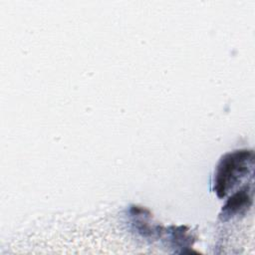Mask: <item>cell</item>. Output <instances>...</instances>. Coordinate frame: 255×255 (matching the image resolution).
Instances as JSON below:
<instances>
[{
  "mask_svg": "<svg viewBox=\"0 0 255 255\" xmlns=\"http://www.w3.org/2000/svg\"><path fill=\"white\" fill-rule=\"evenodd\" d=\"M253 166V151L234 150L226 153L216 166L213 188L218 197H224Z\"/></svg>",
  "mask_w": 255,
  "mask_h": 255,
  "instance_id": "1",
  "label": "cell"
},
{
  "mask_svg": "<svg viewBox=\"0 0 255 255\" xmlns=\"http://www.w3.org/2000/svg\"><path fill=\"white\" fill-rule=\"evenodd\" d=\"M252 203L251 190L247 186L237 190L233 195L229 197L225 205L222 207L220 217L222 220H227L228 218L234 216L237 213L248 208Z\"/></svg>",
  "mask_w": 255,
  "mask_h": 255,
  "instance_id": "2",
  "label": "cell"
}]
</instances>
